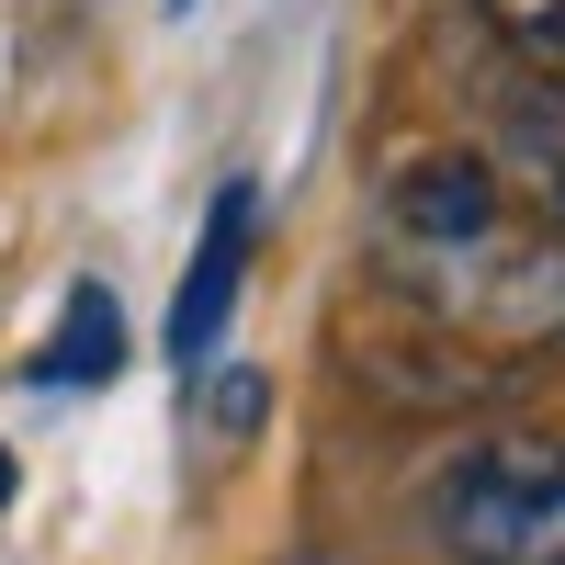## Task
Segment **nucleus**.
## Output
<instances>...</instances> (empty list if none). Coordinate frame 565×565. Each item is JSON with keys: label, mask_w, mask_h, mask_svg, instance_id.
<instances>
[{"label": "nucleus", "mask_w": 565, "mask_h": 565, "mask_svg": "<svg viewBox=\"0 0 565 565\" xmlns=\"http://www.w3.org/2000/svg\"><path fill=\"white\" fill-rule=\"evenodd\" d=\"M396 295H418L430 317L476 328V340H565V238H452V249H396L385 260Z\"/></svg>", "instance_id": "1"}, {"label": "nucleus", "mask_w": 565, "mask_h": 565, "mask_svg": "<svg viewBox=\"0 0 565 565\" xmlns=\"http://www.w3.org/2000/svg\"><path fill=\"white\" fill-rule=\"evenodd\" d=\"M430 532L463 565H565V452L487 441L430 487Z\"/></svg>", "instance_id": "2"}, {"label": "nucleus", "mask_w": 565, "mask_h": 565, "mask_svg": "<svg viewBox=\"0 0 565 565\" xmlns=\"http://www.w3.org/2000/svg\"><path fill=\"white\" fill-rule=\"evenodd\" d=\"M249 238H260V181L226 170L215 204H204L193 271H181V295H170V373H181V385L226 351V317H238V282H249Z\"/></svg>", "instance_id": "3"}, {"label": "nucleus", "mask_w": 565, "mask_h": 565, "mask_svg": "<svg viewBox=\"0 0 565 565\" xmlns=\"http://www.w3.org/2000/svg\"><path fill=\"white\" fill-rule=\"evenodd\" d=\"M487 226H509L487 159H407L396 193H385V238L396 249H452V238H487Z\"/></svg>", "instance_id": "4"}, {"label": "nucleus", "mask_w": 565, "mask_h": 565, "mask_svg": "<svg viewBox=\"0 0 565 565\" xmlns=\"http://www.w3.org/2000/svg\"><path fill=\"white\" fill-rule=\"evenodd\" d=\"M23 373H34V385H114V373H125V306L103 295V282H68L57 328H45V351Z\"/></svg>", "instance_id": "5"}, {"label": "nucleus", "mask_w": 565, "mask_h": 565, "mask_svg": "<svg viewBox=\"0 0 565 565\" xmlns=\"http://www.w3.org/2000/svg\"><path fill=\"white\" fill-rule=\"evenodd\" d=\"M476 12L521 45V57H543V68H565V0H476Z\"/></svg>", "instance_id": "6"}, {"label": "nucleus", "mask_w": 565, "mask_h": 565, "mask_svg": "<svg viewBox=\"0 0 565 565\" xmlns=\"http://www.w3.org/2000/svg\"><path fill=\"white\" fill-rule=\"evenodd\" d=\"M215 418H226V430H249V418H260V373H226V385H215Z\"/></svg>", "instance_id": "7"}, {"label": "nucleus", "mask_w": 565, "mask_h": 565, "mask_svg": "<svg viewBox=\"0 0 565 565\" xmlns=\"http://www.w3.org/2000/svg\"><path fill=\"white\" fill-rule=\"evenodd\" d=\"M543 204H554V226H565V159H554V170H543Z\"/></svg>", "instance_id": "8"}, {"label": "nucleus", "mask_w": 565, "mask_h": 565, "mask_svg": "<svg viewBox=\"0 0 565 565\" xmlns=\"http://www.w3.org/2000/svg\"><path fill=\"white\" fill-rule=\"evenodd\" d=\"M12 487H23V476H12V441H0V509H12Z\"/></svg>", "instance_id": "9"}]
</instances>
